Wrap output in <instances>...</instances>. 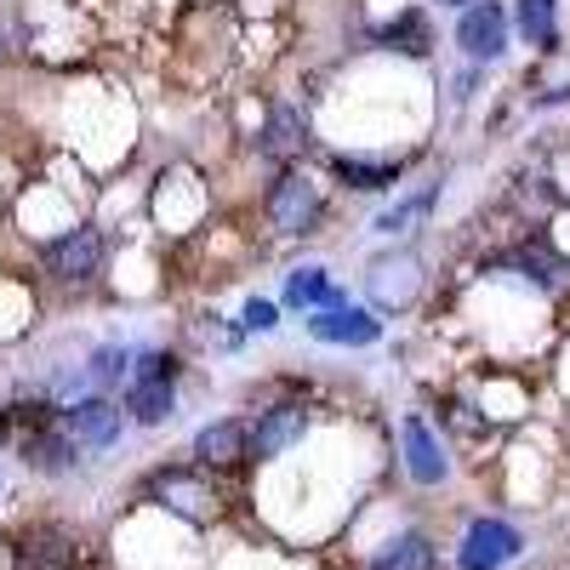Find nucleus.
<instances>
[{
    "label": "nucleus",
    "mask_w": 570,
    "mask_h": 570,
    "mask_svg": "<svg viewBox=\"0 0 570 570\" xmlns=\"http://www.w3.org/2000/svg\"><path fill=\"white\" fill-rule=\"evenodd\" d=\"M308 434V405L303 400H279V405H263L252 422H246V462H274L292 445H303Z\"/></svg>",
    "instance_id": "nucleus-2"
},
{
    "label": "nucleus",
    "mask_w": 570,
    "mask_h": 570,
    "mask_svg": "<svg viewBox=\"0 0 570 570\" xmlns=\"http://www.w3.org/2000/svg\"><path fill=\"white\" fill-rule=\"evenodd\" d=\"M456 46L468 63H497L508 52V12L497 0H480V7H468L456 18Z\"/></svg>",
    "instance_id": "nucleus-6"
},
{
    "label": "nucleus",
    "mask_w": 570,
    "mask_h": 570,
    "mask_svg": "<svg viewBox=\"0 0 570 570\" xmlns=\"http://www.w3.org/2000/svg\"><path fill=\"white\" fill-rule=\"evenodd\" d=\"M371 570H434V542H428L422 531H405V537L376 548Z\"/></svg>",
    "instance_id": "nucleus-17"
},
{
    "label": "nucleus",
    "mask_w": 570,
    "mask_h": 570,
    "mask_svg": "<svg viewBox=\"0 0 570 570\" xmlns=\"http://www.w3.org/2000/svg\"><path fill=\"white\" fill-rule=\"evenodd\" d=\"M285 303L320 314V308H348V292H337V285H331V274H325L320 263H303V268L285 274Z\"/></svg>",
    "instance_id": "nucleus-13"
},
{
    "label": "nucleus",
    "mask_w": 570,
    "mask_h": 570,
    "mask_svg": "<svg viewBox=\"0 0 570 570\" xmlns=\"http://www.w3.org/2000/svg\"><path fill=\"white\" fill-rule=\"evenodd\" d=\"M308 337L325 343V348H371L376 337H383V320H376L371 308H320L308 314Z\"/></svg>",
    "instance_id": "nucleus-7"
},
{
    "label": "nucleus",
    "mask_w": 570,
    "mask_h": 570,
    "mask_svg": "<svg viewBox=\"0 0 570 570\" xmlns=\"http://www.w3.org/2000/svg\"><path fill=\"white\" fill-rule=\"evenodd\" d=\"M240 325H246V331H263V337H268V331L279 325V308H274L268 297H252V303H246V314H240Z\"/></svg>",
    "instance_id": "nucleus-22"
},
{
    "label": "nucleus",
    "mask_w": 570,
    "mask_h": 570,
    "mask_svg": "<svg viewBox=\"0 0 570 570\" xmlns=\"http://www.w3.org/2000/svg\"><path fill=\"white\" fill-rule=\"evenodd\" d=\"M525 553V537H519L508 519H473L456 542V564L462 570H502Z\"/></svg>",
    "instance_id": "nucleus-4"
},
{
    "label": "nucleus",
    "mask_w": 570,
    "mask_h": 570,
    "mask_svg": "<svg viewBox=\"0 0 570 570\" xmlns=\"http://www.w3.org/2000/svg\"><path fill=\"white\" fill-rule=\"evenodd\" d=\"M195 462L200 468H234L246 462V422L240 416H217L195 434Z\"/></svg>",
    "instance_id": "nucleus-12"
},
{
    "label": "nucleus",
    "mask_w": 570,
    "mask_h": 570,
    "mask_svg": "<svg viewBox=\"0 0 570 570\" xmlns=\"http://www.w3.org/2000/svg\"><path fill=\"white\" fill-rule=\"evenodd\" d=\"M513 23L537 52H559V0H519Z\"/></svg>",
    "instance_id": "nucleus-16"
},
{
    "label": "nucleus",
    "mask_w": 570,
    "mask_h": 570,
    "mask_svg": "<svg viewBox=\"0 0 570 570\" xmlns=\"http://www.w3.org/2000/svg\"><path fill=\"white\" fill-rule=\"evenodd\" d=\"M434 200H440V183H428V188H422V195H411V200H400V206H389V212H383V217H376L371 228H376V234H405L411 223H422L428 212H434Z\"/></svg>",
    "instance_id": "nucleus-21"
},
{
    "label": "nucleus",
    "mask_w": 570,
    "mask_h": 570,
    "mask_svg": "<svg viewBox=\"0 0 570 570\" xmlns=\"http://www.w3.org/2000/svg\"><path fill=\"white\" fill-rule=\"evenodd\" d=\"M46 268H52L58 279H69V285H86V279H98L104 274V234L98 228H69V234H58L52 246H46Z\"/></svg>",
    "instance_id": "nucleus-5"
},
{
    "label": "nucleus",
    "mask_w": 570,
    "mask_h": 570,
    "mask_svg": "<svg viewBox=\"0 0 570 570\" xmlns=\"http://www.w3.org/2000/svg\"><path fill=\"white\" fill-rule=\"evenodd\" d=\"M440 7H456V12H468V7H480V0H440Z\"/></svg>",
    "instance_id": "nucleus-23"
},
{
    "label": "nucleus",
    "mask_w": 570,
    "mask_h": 570,
    "mask_svg": "<svg viewBox=\"0 0 570 570\" xmlns=\"http://www.w3.org/2000/svg\"><path fill=\"white\" fill-rule=\"evenodd\" d=\"M303 149H308V115L297 104H274L263 120V137H257V160L285 171L292 160H303Z\"/></svg>",
    "instance_id": "nucleus-8"
},
{
    "label": "nucleus",
    "mask_w": 570,
    "mask_h": 570,
    "mask_svg": "<svg viewBox=\"0 0 570 570\" xmlns=\"http://www.w3.org/2000/svg\"><path fill=\"white\" fill-rule=\"evenodd\" d=\"M331 171H337V183L354 188V195H389L405 177V160H394V155H337Z\"/></svg>",
    "instance_id": "nucleus-10"
},
{
    "label": "nucleus",
    "mask_w": 570,
    "mask_h": 570,
    "mask_svg": "<svg viewBox=\"0 0 570 570\" xmlns=\"http://www.w3.org/2000/svg\"><path fill=\"white\" fill-rule=\"evenodd\" d=\"M160 497L177 508V513H188V519H212V508L206 502H217L195 473H183V468H171V473H160Z\"/></svg>",
    "instance_id": "nucleus-18"
},
{
    "label": "nucleus",
    "mask_w": 570,
    "mask_h": 570,
    "mask_svg": "<svg viewBox=\"0 0 570 570\" xmlns=\"http://www.w3.org/2000/svg\"><path fill=\"white\" fill-rule=\"evenodd\" d=\"M376 40H383L389 52H411V58H422L428 46H434V35H428V18H422L416 7H405L394 23H383V29H376Z\"/></svg>",
    "instance_id": "nucleus-19"
},
{
    "label": "nucleus",
    "mask_w": 570,
    "mask_h": 570,
    "mask_svg": "<svg viewBox=\"0 0 570 570\" xmlns=\"http://www.w3.org/2000/svg\"><path fill=\"white\" fill-rule=\"evenodd\" d=\"M75 440L63 434V428L52 422V428H35V434H23V462L35 468V473H69L75 468Z\"/></svg>",
    "instance_id": "nucleus-15"
},
{
    "label": "nucleus",
    "mask_w": 570,
    "mask_h": 570,
    "mask_svg": "<svg viewBox=\"0 0 570 570\" xmlns=\"http://www.w3.org/2000/svg\"><path fill=\"white\" fill-rule=\"evenodd\" d=\"M120 411H126V422H137V428H160V422H171V411H177V383H160V376H131Z\"/></svg>",
    "instance_id": "nucleus-11"
},
{
    "label": "nucleus",
    "mask_w": 570,
    "mask_h": 570,
    "mask_svg": "<svg viewBox=\"0 0 570 570\" xmlns=\"http://www.w3.org/2000/svg\"><path fill=\"white\" fill-rule=\"evenodd\" d=\"M131 360H137L131 348H115V343H109V348H98V354H91V365H86V383L98 389V394L120 389L126 376H131Z\"/></svg>",
    "instance_id": "nucleus-20"
},
{
    "label": "nucleus",
    "mask_w": 570,
    "mask_h": 570,
    "mask_svg": "<svg viewBox=\"0 0 570 570\" xmlns=\"http://www.w3.org/2000/svg\"><path fill=\"white\" fill-rule=\"evenodd\" d=\"M58 428H63L80 451H109V445H120V434H126V411H120L109 394H86V400H69V405H63Z\"/></svg>",
    "instance_id": "nucleus-3"
},
{
    "label": "nucleus",
    "mask_w": 570,
    "mask_h": 570,
    "mask_svg": "<svg viewBox=\"0 0 570 570\" xmlns=\"http://www.w3.org/2000/svg\"><path fill=\"white\" fill-rule=\"evenodd\" d=\"M18 564L23 570H69L75 564V531L63 525H35L18 548Z\"/></svg>",
    "instance_id": "nucleus-14"
},
{
    "label": "nucleus",
    "mask_w": 570,
    "mask_h": 570,
    "mask_svg": "<svg viewBox=\"0 0 570 570\" xmlns=\"http://www.w3.org/2000/svg\"><path fill=\"white\" fill-rule=\"evenodd\" d=\"M400 445H405V473H411L416 485H445L451 480V456H445L440 434L422 416H405L400 422Z\"/></svg>",
    "instance_id": "nucleus-9"
},
{
    "label": "nucleus",
    "mask_w": 570,
    "mask_h": 570,
    "mask_svg": "<svg viewBox=\"0 0 570 570\" xmlns=\"http://www.w3.org/2000/svg\"><path fill=\"white\" fill-rule=\"evenodd\" d=\"M263 217H268L274 234H314L320 217H325V200H320V188L308 183V171L285 166V171L263 188Z\"/></svg>",
    "instance_id": "nucleus-1"
}]
</instances>
